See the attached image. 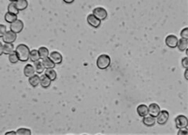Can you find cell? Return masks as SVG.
<instances>
[{"instance_id":"cell-7","label":"cell","mask_w":188,"mask_h":135,"mask_svg":"<svg viewBox=\"0 0 188 135\" xmlns=\"http://www.w3.org/2000/svg\"><path fill=\"white\" fill-rule=\"evenodd\" d=\"M2 39L5 43H12L13 44L17 39V34L13 32L12 31H7L6 34L2 36Z\"/></svg>"},{"instance_id":"cell-4","label":"cell","mask_w":188,"mask_h":135,"mask_svg":"<svg viewBox=\"0 0 188 135\" xmlns=\"http://www.w3.org/2000/svg\"><path fill=\"white\" fill-rule=\"evenodd\" d=\"M176 127L178 129L181 128H186L188 125V120L185 116L183 115H179L177 116L175 119Z\"/></svg>"},{"instance_id":"cell-26","label":"cell","mask_w":188,"mask_h":135,"mask_svg":"<svg viewBox=\"0 0 188 135\" xmlns=\"http://www.w3.org/2000/svg\"><path fill=\"white\" fill-rule=\"evenodd\" d=\"M34 67H35V69H36V72L38 74H42V73H43L44 69H45L42 61H39V60L34 63Z\"/></svg>"},{"instance_id":"cell-25","label":"cell","mask_w":188,"mask_h":135,"mask_svg":"<svg viewBox=\"0 0 188 135\" xmlns=\"http://www.w3.org/2000/svg\"><path fill=\"white\" fill-rule=\"evenodd\" d=\"M17 20H18L17 19V15L12 14V13H8V12L5 14V21L7 23H9L10 24H13V22H15Z\"/></svg>"},{"instance_id":"cell-16","label":"cell","mask_w":188,"mask_h":135,"mask_svg":"<svg viewBox=\"0 0 188 135\" xmlns=\"http://www.w3.org/2000/svg\"><path fill=\"white\" fill-rule=\"evenodd\" d=\"M156 123L155 117H153L151 116H146L143 117V123L147 127H153Z\"/></svg>"},{"instance_id":"cell-8","label":"cell","mask_w":188,"mask_h":135,"mask_svg":"<svg viewBox=\"0 0 188 135\" xmlns=\"http://www.w3.org/2000/svg\"><path fill=\"white\" fill-rule=\"evenodd\" d=\"M178 40L176 36L173 35H170L167 36L166 38V44L169 48H175L177 47V44H178Z\"/></svg>"},{"instance_id":"cell-35","label":"cell","mask_w":188,"mask_h":135,"mask_svg":"<svg viewBox=\"0 0 188 135\" xmlns=\"http://www.w3.org/2000/svg\"><path fill=\"white\" fill-rule=\"evenodd\" d=\"M63 2H65V3H67V4H71V3H73L74 1H73V0H70V1H67V0H63Z\"/></svg>"},{"instance_id":"cell-34","label":"cell","mask_w":188,"mask_h":135,"mask_svg":"<svg viewBox=\"0 0 188 135\" xmlns=\"http://www.w3.org/2000/svg\"><path fill=\"white\" fill-rule=\"evenodd\" d=\"M184 77H185V79H186V81H187V80H188V70H187V69H185Z\"/></svg>"},{"instance_id":"cell-15","label":"cell","mask_w":188,"mask_h":135,"mask_svg":"<svg viewBox=\"0 0 188 135\" xmlns=\"http://www.w3.org/2000/svg\"><path fill=\"white\" fill-rule=\"evenodd\" d=\"M51 82H52V81L46 74H43L40 77V84H41V86L43 88H47V87H50L51 84Z\"/></svg>"},{"instance_id":"cell-32","label":"cell","mask_w":188,"mask_h":135,"mask_svg":"<svg viewBox=\"0 0 188 135\" xmlns=\"http://www.w3.org/2000/svg\"><path fill=\"white\" fill-rule=\"evenodd\" d=\"M188 131L186 129V128H181V129H179V130L178 131V135H183V134H187Z\"/></svg>"},{"instance_id":"cell-29","label":"cell","mask_w":188,"mask_h":135,"mask_svg":"<svg viewBox=\"0 0 188 135\" xmlns=\"http://www.w3.org/2000/svg\"><path fill=\"white\" fill-rule=\"evenodd\" d=\"M181 38L186 39L188 40V28H185L181 31L180 32Z\"/></svg>"},{"instance_id":"cell-9","label":"cell","mask_w":188,"mask_h":135,"mask_svg":"<svg viewBox=\"0 0 188 135\" xmlns=\"http://www.w3.org/2000/svg\"><path fill=\"white\" fill-rule=\"evenodd\" d=\"M23 28H24V23L21 20H17L15 22H13V24H10V31L16 34L21 33L22 31Z\"/></svg>"},{"instance_id":"cell-10","label":"cell","mask_w":188,"mask_h":135,"mask_svg":"<svg viewBox=\"0 0 188 135\" xmlns=\"http://www.w3.org/2000/svg\"><path fill=\"white\" fill-rule=\"evenodd\" d=\"M160 106H158L157 103H151L148 106V114L151 117L156 118L158 117V115L159 114V113H160Z\"/></svg>"},{"instance_id":"cell-1","label":"cell","mask_w":188,"mask_h":135,"mask_svg":"<svg viewBox=\"0 0 188 135\" xmlns=\"http://www.w3.org/2000/svg\"><path fill=\"white\" fill-rule=\"evenodd\" d=\"M16 52L18 56L19 60L21 62H27L30 59L31 50L26 44H20L16 48Z\"/></svg>"},{"instance_id":"cell-28","label":"cell","mask_w":188,"mask_h":135,"mask_svg":"<svg viewBox=\"0 0 188 135\" xmlns=\"http://www.w3.org/2000/svg\"><path fill=\"white\" fill-rule=\"evenodd\" d=\"M17 135H31L32 131L28 128H19L17 130Z\"/></svg>"},{"instance_id":"cell-18","label":"cell","mask_w":188,"mask_h":135,"mask_svg":"<svg viewBox=\"0 0 188 135\" xmlns=\"http://www.w3.org/2000/svg\"><path fill=\"white\" fill-rule=\"evenodd\" d=\"M188 47V40L183 38H180L178 40V44H177V48H179V51L183 52L186 49H187Z\"/></svg>"},{"instance_id":"cell-6","label":"cell","mask_w":188,"mask_h":135,"mask_svg":"<svg viewBox=\"0 0 188 135\" xmlns=\"http://www.w3.org/2000/svg\"><path fill=\"white\" fill-rule=\"evenodd\" d=\"M13 49H14V46L12 43H5L4 44L2 43L0 44V54L1 55H3V54L9 55L13 52Z\"/></svg>"},{"instance_id":"cell-20","label":"cell","mask_w":188,"mask_h":135,"mask_svg":"<svg viewBox=\"0 0 188 135\" xmlns=\"http://www.w3.org/2000/svg\"><path fill=\"white\" fill-rule=\"evenodd\" d=\"M8 13L14 15H17L19 13V10L17 9V6H16L15 1H11L8 5Z\"/></svg>"},{"instance_id":"cell-31","label":"cell","mask_w":188,"mask_h":135,"mask_svg":"<svg viewBox=\"0 0 188 135\" xmlns=\"http://www.w3.org/2000/svg\"><path fill=\"white\" fill-rule=\"evenodd\" d=\"M181 63H182V67H183V68L187 69L188 68V58L185 57V58H183V59H182V62H181Z\"/></svg>"},{"instance_id":"cell-22","label":"cell","mask_w":188,"mask_h":135,"mask_svg":"<svg viewBox=\"0 0 188 135\" xmlns=\"http://www.w3.org/2000/svg\"><path fill=\"white\" fill-rule=\"evenodd\" d=\"M39 55H40V58L42 59H46V58H49V56H50V52H49V49L46 47H40L39 48Z\"/></svg>"},{"instance_id":"cell-2","label":"cell","mask_w":188,"mask_h":135,"mask_svg":"<svg viewBox=\"0 0 188 135\" xmlns=\"http://www.w3.org/2000/svg\"><path fill=\"white\" fill-rule=\"evenodd\" d=\"M111 57L107 54H102L97 58V66L100 70H106L110 67L111 65Z\"/></svg>"},{"instance_id":"cell-3","label":"cell","mask_w":188,"mask_h":135,"mask_svg":"<svg viewBox=\"0 0 188 135\" xmlns=\"http://www.w3.org/2000/svg\"><path fill=\"white\" fill-rule=\"evenodd\" d=\"M93 14L101 21H104L108 17V12L103 7H97L93 10Z\"/></svg>"},{"instance_id":"cell-14","label":"cell","mask_w":188,"mask_h":135,"mask_svg":"<svg viewBox=\"0 0 188 135\" xmlns=\"http://www.w3.org/2000/svg\"><path fill=\"white\" fill-rule=\"evenodd\" d=\"M138 115L141 117H144L148 115V106H146L145 104H141L140 106H138L136 109Z\"/></svg>"},{"instance_id":"cell-12","label":"cell","mask_w":188,"mask_h":135,"mask_svg":"<svg viewBox=\"0 0 188 135\" xmlns=\"http://www.w3.org/2000/svg\"><path fill=\"white\" fill-rule=\"evenodd\" d=\"M49 58H50L55 64H60V63L63 62V56H62V55L60 52H56V51H54V52H51V53L50 54Z\"/></svg>"},{"instance_id":"cell-24","label":"cell","mask_w":188,"mask_h":135,"mask_svg":"<svg viewBox=\"0 0 188 135\" xmlns=\"http://www.w3.org/2000/svg\"><path fill=\"white\" fill-rule=\"evenodd\" d=\"M45 74L52 81H55L56 79V77H57V74H56V71H54V69H46Z\"/></svg>"},{"instance_id":"cell-13","label":"cell","mask_w":188,"mask_h":135,"mask_svg":"<svg viewBox=\"0 0 188 135\" xmlns=\"http://www.w3.org/2000/svg\"><path fill=\"white\" fill-rule=\"evenodd\" d=\"M36 73V69L35 67L32 66V64H27L24 68V74L25 77H30L35 75Z\"/></svg>"},{"instance_id":"cell-30","label":"cell","mask_w":188,"mask_h":135,"mask_svg":"<svg viewBox=\"0 0 188 135\" xmlns=\"http://www.w3.org/2000/svg\"><path fill=\"white\" fill-rule=\"evenodd\" d=\"M6 27L5 26V25H3V24H1L0 25V36H1V38H2V36L6 34Z\"/></svg>"},{"instance_id":"cell-11","label":"cell","mask_w":188,"mask_h":135,"mask_svg":"<svg viewBox=\"0 0 188 135\" xmlns=\"http://www.w3.org/2000/svg\"><path fill=\"white\" fill-rule=\"evenodd\" d=\"M87 22L92 28H98L99 27L101 26V21H100V20H98L93 13H92V14L88 15Z\"/></svg>"},{"instance_id":"cell-17","label":"cell","mask_w":188,"mask_h":135,"mask_svg":"<svg viewBox=\"0 0 188 135\" xmlns=\"http://www.w3.org/2000/svg\"><path fill=\"white\" fill-rule=\"evenodd\" d=\"M28 82H29V84L32 85V87H38L39 84H40V77H39L38 74H35V75L29 77Z\"/></svg>"},{"instance_id":"cell-23","label":"cell","mask_w":188,"mask_h":135,"mask_svg":"<svg viewBox=\"0 0 188 135\" xmlns=\"http://www.w3.org/2000/svg\"><path fill=\"white\" fill-rule=\"evenodd\" d=\"M42 63H43L45 69H53L55 68V66H56V64H55L50 58H46V59H43Z\"/></svg>"},{"instance_id":"cell-5","label":"cell","mask_w":188,"mask_h":135,"mask_svg":"<svg viewBox=\"0 0 188 135\" xmlns=\"http://www.w3.org/2000/svg\"><path fill=\"white\" fill-rule=\"evenodd\" d=\"M157 118V123H158L159 125H164L169 120V113L166 110H162L160 111L159 114L158 115Z\"/></svg>"},{"instance_id":"cell-19","label":"cell","mask_w":188,"mask_h":135,"mask_svg":"<svg viewBox=\"0 0 188 135\" xmlns=\"http://www.w3.org/2000/svg\"><path fill=\"white\" fill-rule=\"evenodd\" d=\"M15 3L19 11L24 10L25 9H27L28 6V2L27 0H17V1H15Z\"/></svg>"},{"instance_id":"cell-21","label":"cell","mask_w":188,"mask_h":135,"mask_svg":"<svg viewBox=\"0 0 188 135\" xmlns=\"http://www.w3.org/2000/svg\"><path fill=\"white\" fill-rule=\"evenodd\" d=\"M40 59H41V58H40V55H39V49H32V51H31V53H30L31 61L35 63V62L39 61Z\"/></svg>"},{"instance_id":"cell-27","label":"cell","mask_w":188,"mask_h":135,"mask_svg":"<svg viewBox=\"0 0 188 135\" xmlns=\"http://www.w3.org/2000/svg\"><path fill=\"white\" fill-rule=\"evenodd\" d=\"M9 62H10L11 63H13V64H14V63H17V62L20 61V60H19L18 56H17V52H16V51H13V52H12L11 54H9Z\"/></svg>"},{"instance_id":"cell-33","label":"cell","mask_w":188,"mask_h":135,"mask_svg":"<svg viewBox=\"0 0 188 135\" xmlns=\"http://www.w3.org/2000/svg\"><path fill=\"white\" fill-rule=\"evenodd\" d=\"M9 134H13V135H16L17 134V131H9V132H6V133H5V135H9Z\"/></svg>"}]
</instances>
